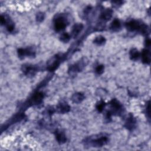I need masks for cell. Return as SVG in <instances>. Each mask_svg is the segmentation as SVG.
Returning <instances> with one entry per match:
<instances>
[{
	"label": "cell",
	"instance_id": "6da1fadb",
	"mask_svg": "<svg viewBox=\"0 0 151 151\" xmlns=\"http://www.w3.org/2000/svg\"><path fill=\"white\" fill-rule=\"evenodd\" d=\"M108 142V138L104 135H97L94 137H89L86 139L84 143L91 147H101Z\"/></svg>",
	"mask_w": 151,
	"mask_h": 151
},
{
	"label": "cell",
	"instance_id": "7a4b0ae2",
	"mask_svg": "<svg viewBox=\"0 0 151 151\" xmlns=\"http://www.w3.org/2000/svg\"><path fill=\"white\" fill-rule=\"evenodd\" d=\"M54 28L56 31H61L65 29L67 25V20L66 19L62 17L59 16L57 17L54 20Z\"/></svg>",
	"mask_w": 151,
	"mask_h": 151
},
{
	"label": "cell",
	"instance_id": "3957f363",
	"mask_svg": "<svg viewBox=\"0 0 151 151\" xmlns=\"http://www.w3.org/2000/svg\"><path fill=\"white\" fill-rule=\"evenodd\" d=\"M61 58L62 57H61V56L57 55L55 57L52 58V61L50 62L48 65V68H47L48 70L50 71H53L55 70H56L60 64V61Z\"/></svg>",
	"mask_w": 151,
	"mask_h": 151
},
{
	"label": "cell",
	"instance_id": "277c9868",
	"mask_svg": "<svg viewBox=\"0 0 151 151\" xmlns=\"http://www.w3.org/2000/svg\"><path fill=\"white\" fill-rule=\"evenodd\" d=\"M44 98V94L41 92H37L34 94L31 99L29 100V103L31 104H39L41 103Z\"/></svg>",
	"mask_w": 151,
	"mask_h": 151
},
{
	"label": "cell",
	"instance_id": "5b68a950",
	"mask_svg": "<svg viewBox=\"0 0 151 151\" xmlns=\"http://www.w3.org/2000/svg\"><path fill=\"white\" fill-rule=\"evenodd\" d=\"M111 106V110L110 111L113 114V113H119L122 110V106L121 104L116 99H113L110 102Z\"/></svg>",
	"mask_w": 151,
	"mask_h": 151
},
{
	"label": "cell",
	"instance_id": "8992f818",
	"mask_svg": "<svg viewBox=\"0 0 151 151\" xmlns=\"http://www.w3.org/2000/svg\"><path fill=\"white\" fill-rule=\"evenodd\" d=\"M18 55L19 58H24L25 56L32 57L35 55V52L30 48H19L18 50Z\"/></svg>",
	"mask_w": 151,
	"mask_h": 151
},
{
	"label": "cell",
	"instance_id": "52a82bcc",
	"mask_svg": "<svg viewBox=\"0 0 151 151\" xmlns=\"http://www.w3.org/2000/svg\"><path fill=\"white\" fill-rule=\"evenodd\" d=\"M22 70L26 75L30 76V75H34L35 73L37 71V68L34 65H30V64H25L22 66Z\"/></svg>",
	"mask_w": 151,
	"mask_h": 151
},
{
	"label": "cell",
	"instance_id": "ba28073f",
	"mask_svg": "<svg viewBox=\"0 0 151 151\" xmlns=\"http://www.w3.org/2000/svg\"><path fill=\"white\" fill-rule=\"evenodd\" d=\"M84 61H85V60H81L80 62L71 65L70 67L69 71L71 73H76V72H78V71L82 70L83 68H84V65H86V64L84 63Z\"/></svg>",
	"mask_w": 151,
	"mask_h": 151
},
{
	"label": "cell",
	"instance_id": "9c48e42d",
	"mask_svg": "<svg viewBox=\"0 0 151 151\" xmlns=\"http://www.w3.org/2000/svg\"><path fill=\"white\" fill-rule=\"evenodd\" d=\"M70 109V107L67 103L61 102L57 105L56 107V110L60 113H65L69 111Z\"/></svg>",
	"mask_w": 151,
	"mask_h": 151
},
{
	"label": "cell",
	"instance_id": "30bf717a",
	"mask_svg": "<svg viewBox=\"0 0 151 151\" xmlns=\"http://www.w3.org/2000/svg\"><path fill=\"white\" fill-rule=\"evenodd\" d=\"M55 135L56 139L59 143L63 144L66 142L67 140L66 136L64 133V132H63L62 131L58 130H56L55 132Z\"/></svg>",
	"mask_w": 151,
	"mask_h": 151
},
{
	"label": "cell",
	"instance_id": "8fae6325",
	"mask_svg": "<svg viewBox=\"0 0 151 151\" xmlns=\"http://www.w3.org/2000/svg\"><path fill=\"white\" fill-rule=\"evenodd\" d=\"M142 61L145 64H150V53L147 49H143L142 52Z\"/></svg>",
	"mask_w": 151,
	"mask_h": 151
},
{
	"label": "cell",
	"instance_id": "7c38bea8",
	"mask_svg": "<svg viewBox=\"0 0 151 151\" xmlns=\"http://www.w3.org/2000/svg\"><path fill=\"white\" fill-rule=\"evenodd\" d=\"M112 13L113 11L111 9H106L104 11H103V12L101 14L100 18L103 21H108L111 18Z\"/></svg>",
	"mask_w": 151,
	"mask_h": 151
},
{
	"label": "cell",
	"instance_id": "4fadbf2b",
	"mask_svg": "<svg viewBox=\"0 0 151 151\" xmlns=\"http://www.w3.org/2000/svg\"><path fill=\"white\" fill-rule=\"evenodd\" d=\"M83 28V25L81 23H77L73 27V29H72V35L74 37H77L78 34L80 33V32L81 31V30Z\"/></svg>",
	"mask_w": 151,
	"mask_h": 151
},
{
	"label": "cell",
	"instance_id": "5bb4252c",
	"mask_svg": "<svg viewBox=\"0 0 151 151\" xmlns=\"http://www.w3.org/2000/svg\"><path fill=\"white\" fill-rule=\"evenodd\" d=\"M135 124H136V120L132 116H130L128 117L126 123V127L129 130H132L133 129V128H134Z\"/></svg>",
	"mask_w": 151,
	"mask_h": 151
},
{
	"label": "cell",
	"instance_id": "9a60e30c",
	"mask_svg": "<svg viewBox=\"0 0 151 151\" xmlns=\"http://www.w3.org/2000/svg\"><path fill=\"white\" fill-rule=\"evenodd\" d=\"M84 99V96L81 93H76L74 94L71 97V100L74 103H78Z\"/></svg>",
	"mask_w": 151,
	"mask_h": 151
},
{
	"label": "cell",
	"instance_id": "2e32d148",
	"mask_svg": "<svg viewBox=\"0 0 151 151\" xmlns=\"http://www.w3.org/2000/svg\"><path fill=\"white\" fill-rule=\"evenodd\" d=\"M121 27L120 22L118 19H114L111 24L110 29L113 31H118Z\"/></svg>",
	"mask_w": 151,
	"mask_h": 151
},
{
	"label": "cell",
	"instance_id": "e0dca14e",
	"mask_svg": "<svg viewBox=\"0 0 151 151\" xmlns=\"http://www.w3.org/2000/svg\"><path fill=\"white\" fill-rule=\"evenodd\" d=\"M140 56L139 52L136 48H132L130 51V57L132 60H137Z\"/></svg>",
	"mask_w": 151,
	"mask_h": 151
},
{
	"label": "cell",
	"instance_id": "ac0fdd59",
	"mask_svg": "<svg viewBox=\"0 0 151 151\" xmlns=\"http://www.w3.org/2000/svg\"><path fill=\"white\" fill-rule=\"evenodd\" d=\"M93 42H94V43H95L97 45H103L104 44V42H106V39L104 37H103L101 35H99L94 38Z\"/></svg>",
	"mask_w": 151,
	"mask_h": 151
},
{
	"label": "cell",
	"instance_id": "d6986e66",
	"mask_svg": "<svg viewBox=\"0 0 151 151\" xmlns=\"http://www.w3.org/2000/svg\"><path fill=\"white\" fill-rule=\"evenodd\" d=\"M70 36L67 32H64L60 36V40L64 42H67L70 40Z\"/></svg>",
	"mask_w": 151,
	"mask_h": 151
},
{
	"label": "cell",
	"instance_id": "ffe728a7",
	"mask_svg": "<svg viewBox=\"0 0 151 151\" xmlns=\"http://www.w3.org/2000/svg\"><path fill=\"white\" fill-rule=\"evenodd\" d=\"M105 106H106V103H104V101L101 100V101H100L99 102H98L97 103V104H96V109H97V110L101 112V111H103V110Z\"/></svg>",
	"mask_w": 151,
	"mask_h": 151
},
{
	"label": "cell",
	"instance_id": "44dd1931",
	"mask_svg": "<svg viewBox=\"0 0 151 151\" xmlns=\"http://www.w3.org/2000/svg\"><path fill=\"white\" fill-rule=\"evenodd\" d=\"M104 69V65H97V67L96 68V72L98 74H102L103 73Z\"/></svg>",
	"mask_w": 151,
	"mask_h": 151
},
{
	"label": "cell",
	"instance_id": "7402d4cb",
	"mask_svg": "<svg viewBox=\"0 0 151 151\" xmlns=\"http://www.w3.org/2000/svg\"><path fill=\"white\" fill-rule=\"evenodd\" d=\"M44 14L42 12H39L37 14L36 19L37 21L41 22L44 19Z\"/></svg>",
	"mask_w": 151,
	"mask_h": 151
},
{
	"label": "cell",
	"instance_id": "603a6c76",
	"mask_svg": "<svg viewBox=\"0 0 151 151\" xmlns=\"http://www.w3.org/2000/svg\"><path fill=\"white\" fill-rule=\"evenodd\" d=\"M146 47H150V40L149 38H147L146 40Z\"/></svg>",
	"mask_w": 151,
	"mask_h": 151
}]
</instances>
